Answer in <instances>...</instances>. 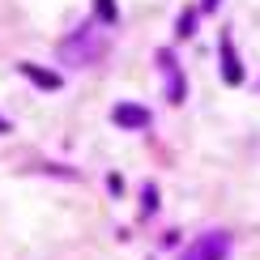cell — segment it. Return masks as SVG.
Listing matches in <instances>:
<instances>
[{"mask_svg":"<svg viewBox=\"0 0 260 260\" xmlns=\"http://www.w3.org/2000/svg\"><path fill=\"white\" fill-rule=\"evenodd\" d=\"M17 69H21V77L35 81L39 90H60V85H64L60 73H47V69H39V64H17Z\"/></svg>","mask_w":260,"mask_h":260,"instance_id":"5","label":"cell"},{"mask_svg":"<svg viewBox=\"0 0 260 260\" xmlns=\"http://www.w3.org/2000/svg\"><path fill=\"white\" fill-rule=\"evenodd\" d=\"M205 9H218V0H205Z\"/></svg>","mask_w":260,"mask_h":260,"instance_id":"10","label":"cell"},{"mask_svg":"<svg viewBox=\"0 0 260 260\" xmlns=\"http://www.w3.org/2000/svg\"><path fill=\"white\" fill-rule=\"evenodd\" d=\"M158 60H162V69H167V99L171 103H183V73H179V64L171 60L167 51H162Z\"/></svg>","mask_w":260,"mask_h":260,"instance_id":"6","label":"cell"},{"mask_svg":"<svg viewBox=\"0 0 260 260\" xmlns=\"http://www.w3.org/2000/svg\"><path fill=\"white\" fill-rule=\"evenodd\" d=\"M192 26H197V13L188 9V13L179 17V39H188V35H192Z\"/></svg>","mask_w":260,"mask_h":260,"instance_id":"8","label":"cell"},{"mask_svg":"<svg viewBox=\"0 0 260 260\" xmlns=\"http://www.w3.org/2000/svg\"><path fill=\"white\" fill-rule=\"evenodd\" d=\"M94 9H99V17L107 21V26H111V21L120 17V9H115V0H94Z\"/></svg>","mask_w":260,"mask_h":260,"instance_id":"7","label":"cell"},{"mask_svg":"<svg viewBox=\"0 0 260 260\" xmlns=\"http://www.w3.org/2000/svg\"><path fill=\"white\" fill-rule=\"evenodd\" d=\"M141 209H145V213L158 209V192H154V188H145V205H141Z\"/></svg>","mask_w":260,"mask_h":260,"instance_id":"9","label":"cell"},{"mask_svg":"<svg viewBox=\"0 0 260 260\" xmlns=\"http://www.w3.org/2000/svg\"><path fill=\"white\" fill-rule=\"evenodd\" d=\"M111 120L120 124V128H145L149 124V111H145V107H137V103H120L111 111Z\"/></svg>","mask_w":260,"mask_h":260,"instance_id":"4","label":"cell"},{"mask_svg":"<svg viewBox=\"0 0 260 260\" xmlns=\"http://www.w3.org/2000/svg\"><path fill=\"white\" fill-rule=\"evenodd\" d=\"M226 256H231V235L226 231H209V235H201L179 260H226Z\"/></svg>","mask_w":260,"mask_h":260,"instance_id":"2","label":"cell"},{"mask_svg":"<svg viewBox=\"0 0 260 260\" xmlns=\"http://www.w3.org/2000/svg\"><path fill=\"white\" fill-rule=\"evenodd\" d=\"M222 81L226 85H239L243 81V69H239V56H235L231 35H222Z\"/></svg>","mask_w":260,"mask_h":260,"instance_id":"3","label":"cell"},{"mask_svg":"<svg viewBox=\"0 0 260 260\" xmlns=\"http://www.w3.org/2000/svg\"><path fill=\"white\" fill-rule=\"evenodd\" d=\"M99 51H103V39L94 35V30H77L69 43H60V60L64 64H90Z\"/></svg>","mask_w":260,"mask_h":260,"instance_id":"1","label":"cell"},{"mask_svg":"<svg viewBox=\"0 0 260 260\" xmlns=\"http://www.w3.org/2000/svg\"><path fill=\"white\" fill-rule=\"evenodd\" d=\"M0 133H9V120H0Z\"/></svg>","mask_w":260,"mask_h":260,"instance_id":"11","label":"cell"}]
</instances>
